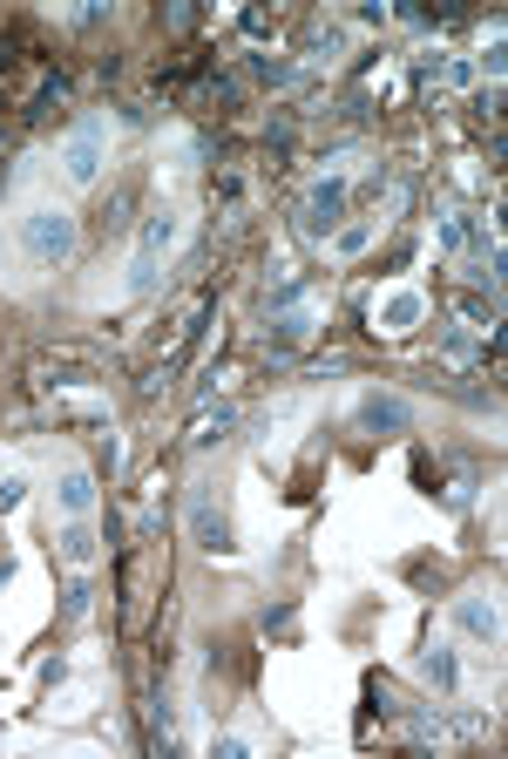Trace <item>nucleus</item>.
<instances>
[{"mask_svg": "<svg viewBox=\"0 0 508 759\" xmlns=\"http://www.w3.org/2000/svg\"><path fill=\"white\" fill-rule=\"evenodd\" d=\"M177 237H183V217H177L170 204H156V211L143 217L136 258H129V292H136V299H149L156 286H163V265H170V252H177Z\"/></svg>", "mask_w": 508, "mask_h": 759, "instance_id": "nucleus-1", "label": "nucleus"}, {"mask_svg": "<svg viewBox=\"0 0 508 759\" xmlns=\"http://www.w3.org/2000/svg\"><path fill=\"white\" fill-rule=\"evenodd\" d=\"M21 252H27L34 271H55V265L75 252V211H61V204H34V211L21 217Z\"/></svg>", "mask_w": 508, "mask_h": 759, "instance_id": "nucleus-2", "label": "nucleus"}, {"mask_svg": "<svg viewBox=\"0 0 508 759\" xmlns=\"http://www.w3.org/2000/svg\"><path fill=\"white\" fill-rule=\"evenodd\" d=\"M346 204H353V183H346L339 170L319 177V183L305 190V204H298V231H305V237H332V231L346 224Z\"/></svg>", "mask_w": 508, "mask_h": 759, "instance_id": "nucleus-3", "label": "nucleus"}, {"mask_svg": "<svg viewBox=\"0 0 508 759\" xmlns=\"http://www.w3.org/2000/svg\"><path fill=\"white\" fill-rule=\"evenodd\" d=\"M102 115H82V123H75V136L61 143V177L75 183V190H89L95 177H102Z\"/></svg>", "mask_w": 508, "mask_h": 759, "instance_id": "nucleus-4", "label": "nucleus"}, {"mask_svg": "<svg viewBox=\"0 0 508 759\" xmlns=\"http://www.w3.org/2000/svg\"><path fill=\"white\" fill-rule=\"evenodd\" d=\"M454 630H461V637H475V645H495V637H501V611H495V596H482V590L454 596Z\"/></svg>", "mask_w": 508, "mask_h": 759, "instance_id": "nucleus-5", "label": "nucleus"}, {"mask_svg": "<svg viewBox=\"0 0 508 759\" xmlns=\"http://www.w3.org/2000/svg\"><path fill=\"white\" fill-rule=\"evenodd\" d=\"M360 427L380 434V442H394V434L414 427V408L400 401V393H366V401H360Z\"/></svg>", "mask_w": 508, "mask_h": 759, "instance_id": "nucleus-6", "label": "nucleus"}, {"mask_svg": "<svg viewBox=\"0 0 508 759\" xmlns=\"http://www.w3.org/2000/svg\"><path fill=\"white\" fill-rule=\"evenodd\" d=\"M190 543L211 549V556L230 549V523H224V509H217L211 495H190Z\"/></svg>", "mask_w": 508, "mask_h": 759, "instance_id": "nucleus-7", "label": "nucleus"}, {"mask_svg": "<svg viewBox=\"0 0 508 759\" xmlns=\"http://www.w3.org/2000/svg\"><path fill=\"white\" fill-rule=\"evenodd\" d=\"M373 319H380V333H386V339H407L420 319H427V299H420V292H386Z\"/></svg>", "mask_w": 508, "mask_h": 759, "instance_id": "nucleus-8", "label": "nucleus"}, {"mask_svg": "<svg viewBox=\"0 0 508 759\" xmlns=\"http://www.w3.org/2000/svg\"><path fill=\"white\" fill-rule=\"evenodd\" d=\"M55 549H61V563H75V570H89L95 556H102V536H95V523L89 515H75V523H61V536H55Z\"/></svg>", "mask_w": 508, "mask_h": 759, "instance_id": "nucleus-9", "label": "nucleus"}, {"mask_svg": "<svg viewBox=\"0 0 508 759\" xmlns=\"http://www.w3.org/2000/svg\"><path fill=\"white\" fill-rule=\"evenodd\" d=\"M55 509H61V523L89 515V509H95V475H89V468H68L61 482H55Z\"/></svg>", "mask_w": 508, "mask_h": 759, "instance_id": "nucleus-10", "label": "nucleus"}, {"mask_svg": "<svg viewBox=\"0 0 508 759\" xmlns=\"http://www.w3.org/2000/svg\"><path fill=\"white\" fill-rule=\"evenodd\" d=\"M230 427H238V408H217V414H204L197 427H190V455H211L217 442H230Z\"/></svg>", "mask_w": 508, "mask_h": 759, "instance_id": "nucleus-11", "label": "nucleus"}, {"mask_svg": "<svg viewBox=\"0 0 508 759\" xmlns=\"http://www.w3.org/2000/svg\"><path fill=\"white\" fill-rule=\"evenodd\" d=\"M420 678H427V685H434V692H454V685H461L454 645H434V651H427V658H420Z\"/></svg>", "mask_w": 508, "mask_h": 759, "instance_id": "nucleus-12", "label": "nucleus"}, {"mask_svg": "<svg viewBox=\"0 0 508 759\" xmlns=\"http://www.w3.org/2000/svg\"><path fill=\"white\" fill-rule=\"evenodd\" d=\"M312 326H319V312H312V305H292V312H279V319H271V339H279V346H298Z\"/></svg>", "mask_w": 508, "mask_h": 759, "instance_id": "nucleus-13", "label": "nucleus"}, {"mask_svg": "<svg viewBox=\"0 0 508 759\" xmlns=\"http://www.w3.org/2000/svg\"><path fill=\"white\" fill-rule=\"evenodd\" d=\"M298 299H305V271H285V278H279V286H271V299H264V312H271V319H279V312H292Z\"/></svg>", "mask_w": 508, "mask_h": 759, "instance_id": "nucleus-14", "label": "nucleus"}, {"mask_svg": "<svg viewBox=\"0 0 508 759\" xmlns=\"http://www.w3.org/2000/svg\"><path fill=\"white\" fill-rule=\"evenodd\" d=\"M366 245H373V224H366V217H360V224H339V231H332V252H339V258H360Z\"/></svg>", "mask_w": 508, "mask_h": 759, "instance_id": "nucleus-15", "label": "nucleus"}, {"mask_svg": "<svg viewBox=\"0 0 508 759\" xmlns=\"http://www.w3.org/2000/svg\"><path fill=\"white\" fill-rule=\"evenodd\" d=\"M89 604H95V583H89V577H75V583L61 590V617H68V624H75V617H89Z\"/></svg>", "mask_w": 508, "mask_h": 759, "instance_id": "nucleus-16", "label": "nucleus"}, {"mask_svg": "<svg viewBox=\"0 0 508 759\" xmlns=\"http://www.w3.org/2000/svg\"><path fill=\"white\" fill-rule=\"evenodd\" d=\"M501 68H508V48H501V34L482 48V62H475V75H488V82H501Z\"/></svg>", "mask_w": 508, "mask_h": 759, "instance_id": "nucleus-17", "label": "nucleus"}, {"mask_svg": "<svg viewBox=\"0 0 508 759\" xmlns=\"http://www.w3.org/2000/svg\"><path fill=\"white\" fill-rule=\"evenodd\" d=\"M245 752H251L245 733H217V739H211V759H245Z\"/></svg>", "mask_w": 508, "mask_h": 759, "instance_id": "nucleus-18", "label": "nucleus"}, {"mask_svg": "<svg viewBox=\"0 0 508 759\" xmlns=\"http://www.w3.org/2000/svg\"><path fill=\"white\" fill-rule=\"evenodd\" d=\"M292 75H298V62H285V55L279 62H258V82H271V89H285Z\"/></svg>", "mask_w": 508, "mask_h": 759, "instance_id": "nucleus-19", "label": "nucleus"}, {"mask_svg": "<svg viewBox=\"0 0 508 759\" xmlns=\"http://www.w3.org/2000/svg\"><path fill=\"white\" fill-rule=\"evenodd\" d=\"M448 359H454V367H461V359H475V333H467V326L448 333Z\"/></svg>", "mask_w": 508, "mask_h": 759, "instance_id": "nucleus-20", "label": "nucleus"}, {"mask_svg": "<svg viewBox=\"0 0 508 759\" xmlns=\"http://www.w3.org/2000/svg\"><path fill=\"white\" fill-rule=\"evenodd\" d=\"M21 495H27V482H21V475H8V482H0V515L21 509Z\"/></svg>", "mask_w": 508, "mask_h": 759, "instance_id": "nucleus-21", "label": "nucleus"}]
</instances>
